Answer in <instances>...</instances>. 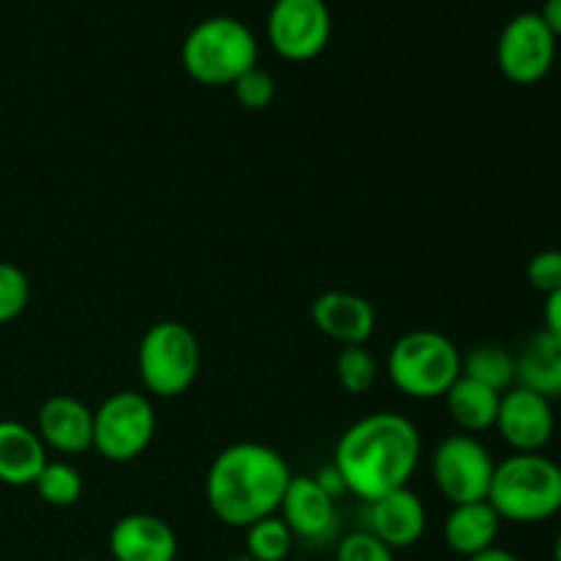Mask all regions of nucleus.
Wrapping results in <instances>:
<instances>
[{
  "label": "nucleus",
  "instance_id": "obj_1",
  "mask_svg": "<svg viewBox=\"0 0 561 561\" xmlns=\"http://www.w3.org/2000/svg\"><path fill=\"white\" fill-rule=\"evenodd\" d=\"M420 460V427L403 414L376 411L340 436L332 466L343 474L345 491L370 504L387 493L409 488Z\"/></svg>",
  "mask_w": 561,
  "mask_h": 561
},
{
  "label": "nucleus",
  "instance_id": "obj_2",
  "mask_svg": "<svg viewBox=\"0 0 561 561\" xmlns=\"http://www.w3.org/2000/svg\"><path fill=\"white\" fill-rule=\"evenodd\" d=\"M290 477L277 449L257 442L230 444L208 466L206 504L219 524L247 529L279 513Z\"/></svg>",
  "mask_w": 561,
  "mask_h": 561
},
{
  "label": "nucleus",
  "instance_id": "obj_3",
  "mask_svg": "<svg viewBox=\"0 0 561 561\" xmlns=\"http://www.w3.org/2000/svg\"><path fill=\"white\" fill-rule=\"evenodd\" d=\"M488 504L510 524H546L561 513V466L548 455H518L496 463Z\"/></svg>",
  "mask_w": 561,
  "mask_h": 561
},
{
  "label": "nucleus",
  "instance_id": "obj_4",
  "mask_svg": "<svg viewBox=\"0 0 561 561\" xmlns=\"http://www.w3.org/2000/svg\"><path fill=\"white\" fill-rule=\"evenodd\" d=\"M181 66L201 85H233L257 66V38L236 16H208L186 33Z\"/></svg>",
  "mask_w": 561,
  "mask_h": 561
},
{
  "label": "nucleus",
  "instance_id": "obj_5",
  "mask_svg": "<svg viewBox=\"0 0 561 561\" xmlns=\"http://www.w3.org/2000/svg\"><path fill=\"white\" fill-rule=\"evenodd\" d=\"M463 354L458 345L433 329H414L389 348V381L411 400H442L460 378Z\"/></svg>",
  "mask_w": 561,
  "mask_h": 561
},
{
  "label": "nucleus",
  "instance_id": "obj_6",
  "mask_svg": "<svg viewBox=\"0 0 561 561\" xmlns=\"http://www.w3.org/2000/svg\"><path fill=\"white\" fill-rule=\"evenodd\" d=\"M201 373V343L190 327L159 321L137 345V376L153 398H181Z\"/></svg>",
  "mask_w": 561,
  "mask_h": 561
},
{
  "label": "nucleus",
  "instance_id": "obj_7",
  "mask_svg": "<svg viewBox=\"0 0 561 561\" xmlns=\"http://www.w3.org/2000/svg\"><path fill=\"white\" fill-rule=\"evenodd\" d=\"M157 433V411L148 394L113 392L93 411V449L110 463L140 458Z\"/></svg>",
  "mask_w": 561,
  "mask_h": 561
},
{
  "label": "nucleus",
  "instance_id": "obj_8",
  "mask_svg": "<svg viewBox=\"0 0 561 561\" xmlns=\"http://www.w3.org/2000/svg\"><path fill=\"white\" fill-rule=\"evenodd\" d=\"M493 471H496V460L477 436H466V433L447 436L438 442L433 453V482L453 507L488 502Z\"/></svg>",
  "mask_w": 561,
  "mask_h": 561
},
{
  "label": "nucleus",
  "instance_id": "obj_9",
  "mask_svg": "<svg viewBox=\"0 0 561 561\" xmlns=\"http://www.w3.org/2000/svg\"><path fill=\"white\" fill-rule=\"evenodd\" d=\"M274 53L294 64L318 58L332 38V14L327 0H274L266 20Z\"/></svg>",
  "mask_w": 561,
  "mask_h": 561
},
{
  "label": "nucleus",
  "instance_id": "obj_10",
  "mask_svg": "<svg viewBox=\"0 0 561 561\" xmlns=\"http://www.w3.org/2000/svg\"><path fill=\"white\" fill-rule=\"evenodd\" d=\"M496 64L515 85H537L557 64V36L535 11L513 16L499 36Z\"/></svg>",
  "mask_w": 561,
  "mask_h": 561
},
{
  "label": "nucleus",
  "instance_id": "obj_11",
  "mask_svg": "<svg viewBox=\"0 0 561 561\" xmlns=\"http://www.w3.org/2000/svg\"><path fill=\"white\" fill-rule=\"evenodd\" d=\"M513 453L535 455L551 444L557 433V414L553 403L542 394L529 392L524 387H513L502 394L496 425H493Z\"/></svg>",
  "mask_w": 561,
  "mask_h": 561
},
{
  "label": "nucleus",
  "instance_id": "obj_12",
  "mask_svg": "<svg viewBox=\"0 0 561 561\" xmlns=\"http://www.w3.org/2000/svg\"><path fill=\"white\" fill-rule=\"evenodd\" d=\"M277 515L288 524L296 540L329 542L337 535V502L310 474L290 477Z\"/></svg>",
  "mask_w": 561,
  "mask_h": 561
},
{
  "label": "nucleus",
  "instance_id": "obj_13",
  "mask_svg": "<svg viewBox=\"0 0 561 561\" xmlns=\"http://www.w3.org/2000/svg\"><path fill=\"white\" fill-rule=\"evenodd\" d=\"M367 531L392 551L416 546L427 531V510L411 488L387 493L367 504Z\"/></svg>",
  "mask_w": 561,
  "mask_h": 561
},
{
  "label": "nucleus",
  "instance_id": "obj_14",
  "mask_svg": "<svg viewBox=\"0 0 561 561\" xmlns=\"http://www.w3.org/2000/svg\"><path fill=\"white\" fill-rule=\"evenodd\" d=\"M110 557L115 561H175L179 537L173 526L148 513L124 515L113 524L107 537Z\"/></svg>",
  "mask_w": 561,
  "mask_h": 561
},
{
  "label": "nucleus",
  "instance_id": "obj_15",
  "mask_svg": "<svg viewBox=\"0 0 561 561\" xmlns=\"http://www.w3.org/2000/svg\"><path fill=\"white\" fill-rule=\"evenodd\" d=\"M312 323L340 345H365L376 334V307L351 290H327L312 301Z\"/></svg>",
  "mask_w": 561,
  "mask_h": 561
},
{
  "label": "nucleus",
  "instance_id": "obj_16",
  "mask_svg": "<svg viewBox=\"0 0 561 561\" xmlns=\"http://www.w3.org/2000/svg\"><path fill=\"white\" fill-rule=\"evenodd\" d=\"M36 433L47 449L82 455L93 449V411L71 394H53L38 409Z\"/></svg>",
  "mask_w": 561,
  "mask_h": 561
},
{
  "label": "nucleus",
  "instance_id": "obj_17",
  "mask_svg": "<svg viewBox=\"0 0 561 561\" xmlns=\"http://www.w3.org/2000/svg\"><path fill=\"white\" fill-rule=\"evenodd\" d=\"M502 524L504 520L499 518V513L488 502L455 504L442 526L444 546L458 553V557L471 559L496 546Z\"/></svg>",
  "mask_w": 561,
  "mask_h": 561
},
{
  "label": "nucleus",
  "instance_id": "obj_18",
  "mask_svg": "<svg viewBox=\"0 0 561 561\" xmlns=\"http://www.w3.org/2000/svg\"><path fill=\"white\" fill-rule=\"evenodd\" d=\"M47 460V447L33 427L14 420L0 422V482L3 485H33Z\"/></svg>",
  "mask_w": 561,
  "mask_h": 561
},
{
  "label": "nucleus",
  "instance_id": "obj_19",
  "mask_svg": "<svg viewBox=\"0 0 561 561\" xmlns=\"http://www.w3.org/2000/svg\"><path fill=\"white\" fill-rule=\"evenodd\" d=\"M515 387L542 394L546 400L561 398V340L540 329L515 354Z\"/></svg>",
  "mask_w": 561,
  "mask_h": 561
},
{
  "label": "nucleus",
  "instance_id": "obj_20",
  "mask_svg": "<svg viewBox=\"0 0 561 561\" xmlns=\"http://www.w3.org/2000/svg\"><path fill=\"white\" fill-rule=\"evenodd\" d=\"M442 400L444 409H447V416L455 422V427L460 433H466V436H477V433H485L496 425L502 392L460 376Z\"/></svg>",
  "mask_w": 561,
  "mask_h": 561
},
{
  "label": "nucleus",
  "instance_id": "obj_21",
  "mask_svg": "<svg viewBox=\"0 0 561 561\" xmlns=\"http://www.w3.org/2000/svg\"><path fill=\"white\" fill-rule=\"evenodd\" d=\"M460 376L480 381L496 392H507L515 387V354L502 345H474L460 362Z\"/></svg>",
  "mask_w": 561,
  "mask_h": 561
},
{
  "label": "nucleus",
  "instance_id": "obj_22",
  "mask_svg": "<svg viewBox=\"0 0 561 561\" xmlns=\"http://www.w3.org/2000/svg\"><path fill=\"white\" fill-rule=\"evenodd\" d=\"M247 557L252 561H285L296 546L294 531L279 515H268L244 529Z\"/></svg>",
  "mask_w": 561,
  "mask_h": 561
},
{
  "label": "nucleus",
  "instance_id": "obj_23",
  "mask_svg": "<svg viewBox=\"0 0 561 561\" xmlns=\"http://www.w3.org/2000/svg\"><path fill=\"white\" fill-rule=\"evenodd\" d=\"M33 488H36L38 499L49 507H75L82 499L85 482H82L80 471L66 460H47Z\"/></svg>",
  "mask_w": 561,
  "mask_h": 561
},
{
  "label": "nucleus",
  "instance_id": "obj_24",
  "mask_svg": "<svg viewBox=\"0 0 561 561\" xmlns=\"http://www.w3.org/2000/svg\"><path fill=\"white\" fill-rule=\"evenodd\" d=\"M334 376L348 394H365L376 383L378 365L365 345H343L334 362Z\"/></svg>",
  "mask_w": 561,
  "mask_h": 561
},
{
  "label": "nucleus",
  "instance_id": "obj_25",
  "mask_svg": "<svg viewBox=\"0 0 561 561\" xmlns=\"http://www.w3.org/2000/svg\"><path fill=\"white\" fill-rule=\"evenodd\" d=\"M31 301V283L25 272L9 261H0V327L16 321Z\"/></svg>",
  "mask_w": 561,
  "mask_h": 561
},
{
  "label": "nucleus",
  "instance_id": "obj_26",
  "mask_svg": "<svg viewBox=\"0 0 561 561\" xmlns=\"http://www.w3.org/2000/svg\"><path fill=\"white\" fill-rule=\"evenodd\" d=\"M334 561H394V551L383 546L376 535L359 529L340 537L337 548H334Z\"/></svg>",
  "mask_w": 561,
  "mask_h": 561
},
{
  "label": "nucleus",
  "instance_id": "obj_27",
  "mask_svg": "<svg viewBox=\"0 0 561 561\" xmlns=\"http://www.w3.org/2000/svg\"><path fill=\"white\" fill-rule=\"evenodd\" d=\"M233 91L244 110H266L277 96V82L266 69L255 66V69H250L233 82Z\"/></svg>",
  "mask_w": 561,
  "mask_h": 561
},
{
  "label": "nucleus",
  "instance_id": "obj_28",
  "mask_svg": "<svg viewBox=\"0 0 561 561\" xmlns=\"http://www.w3.org/2000/svg\"><path fill=\"white\" fill-rule=\"evenodd\" d=\"M526 283L548 296L561 288V250H540L526 263Z\"/></svg>",
  "mask_w": 561,
  "mask_h": 561
},
{
  "label": "nucleus",
  "instance_id": "obj_29",
  "mask_svg": "<svg viewBox=\"0 0 561 561\" xmlns=\"http://www.w3.org/2000/svg\"><path fill=\"white\" fill-rule=\"evenodd\" d=\"M542 323H546V332H551L553 337L561 340V288L546 296V305H542Z\"/></svg>",
  "mask_w": 561,
  "mask_h": 561
},
{
  "label": "nucleus",
  "instance_id": "obj_30",
  "mask_svg": "<svg viewBox=\"0 0 561 561\" xmlns=\"http://www.w3.org/2000/svg\"><path fill=\"white\" fill-rule=\"evenodd\" d=\"M316 480H318V485L323 488V491L329 493V496L334 499V502H337L340 496H343V493H348L345 491V482H343V474H340L337 469H334V466H327V469H321L316 474Z\"/></svg>",
  "mask_w": 561,
  "mask_h": 561
},
{
  "label": "nucleus",
  "instance_id": "obj_31",
  "mask_svg": "<svg viewBox=\"0 0 561 561\" xmlns=\"http://www.w3.org/2000/svg\"><path fill=\"white\" fill-rule=\"evenodd\" d=\"M540 16L546 20V25L551 27L553 36H561V0H546V5H542Z\"/></svg>",
  "mask_w": 561,
  "mask_h": 561
},
{
  "label": "nucleus",
  "instance_id": "obj_32",
  "mask_svg": "<svg viewBox=\"0 0 561 561\" xmlns=\"http://www.w3.org/2000/svg\"><path fill=\"white\" fill-rule=\"evenodd\" d=\"M466 561H520V559L515 557L513 551H507V548L493 546V548H488V551L477 553V557H471V559H466Z\"/></svg>",
  "mask_w": 561,
  "mask_h": 561
},
{
  "label": "nucleus",
  "instance_id": "obj_33",
  "mask_svg": "<svg viewBox=\"0 0 561 561\" xmlns=\"http://www.w3.org/2000/svg\"><path fill=\"white\" fill-rule=\"evenodd\" d=\"M553 561H561V529H559L557 540H553Z\"/></svg>",
  "mask_w": 561,
  "mask_h": 561
},
{
  "label": "nucleus",
  "instance_id": "obj_34",
  "mask_svg": "<svg viewBox=\"0 0 561 561\" xmlns=\"http://www.w3.org/2000/svg\"><path fill=\"white\" fill-rule=\"evenodd\" d=\"M225 561H252V559L244 553V557H230V559H225Z\"/></svg>",
  "mask_w": 561,
  "mask_h": 561
},
{
  "label": "nucleus",
  "instance_id": "obj_35",
  "mask_svg": "<svg viewBox=\"0 0 561 561\" xmlns=\"http://www.w3.org/2000/svg\"><path fill=\"white\" fill-rule=\"evenodd\" d=\"M80 561H93V559H80Z\"/></svg>",
  "mask_w": 561,
  "mask_h": 561
}]
</instances>
